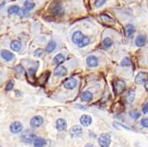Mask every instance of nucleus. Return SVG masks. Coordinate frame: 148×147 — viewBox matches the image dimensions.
I'll list each match as a JSON object with an SVG mask.
<instances>
[{
	"label": "nucleus",
	"mask_w": 148,
	"mask_h": 147,
	"mask_svg": "<svg viewBox=\"0 0 148 147\" xmlns=\"http://www.w3.org/2000/svg\"><path fill=\"white\" fill-rule=\"evenodd\" d=\"M50 13L57 16H62L64 14V8L59 3H53L50 7Z\"/></svg>",
	"instance_id": "nucleus-1"
},
{
	"label": "nucleus",
	"mask_w": 148,
	"mask_h": 147,
	"mask_svg": "<svg viewBox=\"0 0 148 147\" xmlns=\"http://www.w3.org/2000/svg\"><path fill=\"white\" fill-rule=\"evenodd\" d=\"M111 143V136L108 133L102 134L98 138V144L100 147H109Z\"/></svg>",
	"instance_id": "nucleus-2"
},
{
	"label": "nucleus",
	"mask_w": 148,
	"mask_h": 147,
	"mask_svg": "<svg viewBox=\"0 0 148 147\" xmlns=\"http://www.w3.org/2000/svg\"><path fill=\"white\" fill-rule=\"evenodd\" d=\"M21 139L26 144H33L34 140L35 139V134L31 132V131H29V130H27V131H25L22 134Z\"/></svg>",
	"instance_id": "nucleus-3"
},
{
	"label": "nucleus",
	"mask_w": 148,
	"mask_h": 147,
	"mask_svg": "<svg viewBox=\"0 0 148 147\" xmlns=\"http://www.w3.org/2000/svg\"><path fill=\"white\" fill-rule=\"evenodd\" d=\"M148 74L146 72H139L136 76L135 82L137 84H144L145 82H147Z\"/></svg>",
	"instance_id": "nucleus-4"
},
{
	"label": "nucleus",
	"mask_w": 148,
	"mask_h": 147,
	"mask_svg": "<svg viewBox=\"0 0 148 147\" xmlns=\"http://www.w3.org/2000/svg\"><path fill=\"white\" fill-rule=\"evenodd\" d=\"M53 74H54V76H57V77H64L68 75V69L61 65H59L56 68L54 69Z\"/></svg>",
	"instance_id": "nucleus-5"
},
{
	"label": "nucleus",
	"mask_w": 148,
	"mask_h": 147,
	"mask_svg": "<svg viewBox=\"0 0 148 147\" xmlns=\"http://www.w3.org/2000/svg\"><path fill=\"white\" fill-rule=\"evenodd\" d=\"M78 82L76 78H69L64 82V87L67 90H74L77 86Z\"/></svg>",
	"instance_id": "nucleus-6"
},
{
	"label": "nucleus",
	"mask_w": 148,
	"mask_h": 147,
	"mask_svg": "<svg viewBox=\"0 0 148 147\" xmlns=\"http://www.w3.org/2000/svg\"><path fill=\"white\" fill-rule=\"evenodd\" d=\"M86 64L89 67H96L98 66V59L95 55H90L86 59Z\"/></svg>",
	"instance_id": "nucleus-7"
},
{
	"label": "nucleus",
	"mask_w": 148,
	"mask_h": 147,
	"mask_svg": "<svg viewBox=\"0 0 148 147\" xmlns=\"http://www.w3.org/2000/svg\"><path fill=\"white\" fill-rule=\"evenodd\" d=\"M44 123V119L42 116H34L31 121H30V126L34 128H39L40 126H42V124Z\"/></svg>",
	"instance_id": "nucleus-8"
},
{
	"label": "nucleus",
	"mask_w": 148,
	"mask_h": 147,
	"mask_svg": "<svg viewBox=\"0 0 148 147\" xmlns=\"http://www.w3.org/2000/svg\"><path fill=\"white\" fill-rule=\"evenodd\" d=\"M22 130H23V127L20 122H13L10 125V131L13 134L20 133L21 131H22Z\"/></svg>",
	"instance_id": "nucleus-9"
},
{
	"label": "nucleus",
	"mask_w": 148,
	"mask_h": 147,
	"mask_svg": "<svg viewBox=\"0 0 148 147\" xmlns=\"http://www.w3.org/2000/svg\"><path fill=\"white\" fill-rule=\"evenodd\" d=\"M84 37V35L82 34L81 31H76L74 32L72 35V42L74 43H76V45H78Z\"/></svg>",
	"instance_id": "nucleus-10"
},
{
	"label": "nucleus",
	"mask_w": 148,
	"mask_h": 147,
	"mask_svg": "<svg viewBox=\"0 0 148 147\" xmlns=\"http://www.w3.org/2000/svg\"><path fill=\"white\" fill-rule=\"evenodd\" d=\"M69 134L72 137H77V136H82V128L81 126H78V125H76L70 128L69 130Z\"/></svg>",
	"instance_id": "nucleus-11"
},
{
	"label": "nucleus",
	"mask_w": 148,
	"mask_h": 147,
	"mask_svg": "<svg viewBox=\"0 0 148 147\" xmlns=\"http://www.w3.org/2000/svg\"><path fill=\"white\" fill-rule=\"evenodd\" d=\"M0 55H1V57L5 60H6V61H11L14 58V54L13 52H11L10 51H7V50L1 51V52H0Z\"/></svg>",
	"instance_id": "nucleus-12"
},
{
	"label": "nucleus",
	"mask_w": 148,
	"mask_h": 147,
	"mask_svg": "<svg viewBox=\"0 0 148 147\" xmlns=\"http://www.w3.org/2000/svg\"><path fill=\"white\" fill-rule=\"evenodd\" d=\"M80 122L82 126H84V127H88L91 124L92 122V119L90 115L88 114H84V115H82L81 118H80Z\"/></svg>",
	"instance_id": "nucleus-13"
},
{
	"label": "nucleus",
	"mask_w": 148,
	"mask_h": 147,
	"mask_svg": "<svg viewBox=\"0 0 148 147\" xmlns=\"http://www.w3.org/2000/svg\"><path fill=\"white\" fill-rule=\"evenodd\" d=\"M68 123L64 119H58L56 122V127L60 131H64L67 128Z\"/></svg>",
	"instance_id": "nucleus-14"
},
{
	"label": "nucleus",
	"mask_w": 148,
	"mask_h": 147,
	"mask_svg": "<svg viewBox=\"0 0 148 147\" xmlns=\"http://www.w3.org/2000/svg\"><path fill=\"white\" fill-rule=\"evenodd\" d=\"M136 45L137 47H143L145 46V44L146 43V37L145 35H138L137 37L136 38Z\"/></svg>",
	"instance_id": "nucleus-15"
},
{
	"label": "nucleus",
	"mask_w": 148,
	"mask_h": 147,
	"mask_svg": "<svg viewBox=\"0 0 148 147\" xmlns=\"http://www.w3.org/2000/svg\"><path fill=\"white\" fill-rule=\"evenodd\" d=\"M125 85L126 84H125V82L124 81H123L121 79L117 80L116 82H115V90H116V92L117 93H121L122 91L124 90Z\"/></svg>",
	"instance_id": "nucleus-16"
},
{
	"label": "nucleus",
	"mask_w": 148,
	"mask_h": 147,
	"mask_svg": "<svg viewBox=\"0 0 148 147\" xmlns=\"http://www.w3.org/2000/svg\"><path fill=\"white\" fill-rule=\"evenodd\" d=\"M93 98V95L90 92V91H84L81 95V99L84 101V102H90Z\"/></svg>",
	"instance_id": "nucleus-17"
},
{
	"label": "nucleus",
	"mask_w": 148,
	"mask_h": 147,
	"mask_svg": "<svg viewBox=\"0 0 148 147\" xmlns=\"http://www.w3.org/2000/svg\"><path fill=\"white\" fill-rule=\"evenodd\" d=\"M124 32H125V35L127 36V37H129V36H131L134 34V32H135V27L132 24H127L125 26Z\"/></svg>",
	"instance_id": "nucleus-18"
},
{
	"label": "nucleus",
	"mask_w": 148,
	"mask_h": 147,
	"mask_svg": "<svg viewBox=\"0 0 148 147\" xmlns=\"http://www.w3.org/2000/svg\"><path fill=\"white\" fill-rule=\"evenodd\" d=\"M136 97V93H135V90H129L128 91V93L126 95V102L128 104H131L133 103V101L135 99Z\"/></svg>",
	"instance_id": "nucleus-19"
},
{
	"label": "nucleus",
	"mask_w": 148,
	"mask_h": 147,
	"mask_svg": "<svg viewBox=\"0 0 148 147\" xmlns=\"http://www.w3.org/2000/svg\"><path fill=\"white\" fill-rule=\"evenodd\" d=\"M22 47V43L19 40H13L11 43V49L14 51H19Z\"/></svg>",
	"instance_id": "nucleus-20"
},
{
	"label": "nucleus",
	"mask_w": 148,
	"mask_h": 147,
	"mask_svg": "<svg viewBox=\"0 0 148 147\" xmlns=\"http://www.w3.org/2000/svg\"><path fill=\"white\" fill-rule=\"evenodd\" d=\"M57 48V43L55 41H50L47 45H46V52H48V53H52V51H55V49Z\"/></svg>",
	"instance_id": "nucleus-21"
},
{
	"label": "nucleus",
	"mask_w": 148,
	"mask_h": 147,
	"mask_svg": "<svg viewBox=\"0 0 148 147\" xmlns=\"http://www.w3.org/2000/svg\"><path fill=\"white\" fill-rule=\"evenodd\" d=\"M35 147H44L45 145V140L42 137H35V139L33 142Z\"/></svg>",
	"instance_id": "nucleus-22"
},
{
	"label": "nucleus",
	"mask_w": 148,
	"mask_h": 147,
	"mask_svg": "<svg viewBox=\"0 0 148 147\" xmlns=\"http://www.w3.org/2000/svg\"><path fill=\"white\" fill-rule=\"evenodd\" d=\"M64 61H65V56L61 53L57 54L53 59V62L55 64H58V65H60V64H62Z\"/></svg>",
	"instance_id": "nucleus-23"
},
{
	"label": "nucleus",
	"mask_w": 148,
	"mask_h": 147,
	"mask_svg": "<svg viewBox=\"0 0 148 147\" xmlns=\"http://www.w3.org/2000/svg\"><path fill=\"white\" fill-rule=\"evenodd\" d=\"M100 19L102 20V21L105 23H111V24L115 23V21H114L113 18H111L109 15H106V14H101Z\"/></svg>",
	"instance_id": "nucleus-24"
},
{
	"label": "nucleus",
	"mask_w": 148,
	"mask_h": 147,
	"mask_svg": "<svg viewBox=\"0 0 148 147\" xmlns=\"http://www.w3.org/2000/svg\"><path fill=\"white\" fill-rule=\"evenodd\" d=\"M35 3H33L31 1H29V0H27V1H25V3H24V9H25V10H27V12L32 11L33 9L35 8Z\"/></svg>",
	"instance_id": "nucleus-25"
},
{
	"label": "nucleus",
	"mask_w": 148,
	"mask_h": 147,
	"mask_svg": "<svg viewBox=\"0 0 148 147\" xmlns=\"http://www.w3.org/2000/svg\"><path fill=\"white\" fill-rule=\"evenodd\" d=\"M20 10V7L18 6V5H12L11 7H9L8 8V10H7V13L9 15H12V14H17L18 12H19Z\"/></svg>",
	"instance_id": "nucleus-26"
},
{
	"label": "nucleus",
	"mask_w": 148,
	"mask_h": 147,
	"mask_svg": "<svg viewBox=\"0 0 148 147\" xmlns=\"http://www.w3.org/2000/svg\"><path fill=\"white\" fill-rule=\"evenodd\" d=\"M90 39L89 36L84 35V39H82V41L78 44V47H80V48H84V47L87 46V45L90 43Z\"/></svg>",
	"instance_id": "nucleus-27"
},
{
	"label": "nucleus",
	"mask_w": 148,
	"mask_h": 147,
	"mask_svg": "<svg viewBox=\"0 0 148 147\" xmlns=\"http://www.w3.org/2000/svg\"><path fill=\"white\" fill-rule=\"evenodd\" d=\"M103 46L105 47V48H109V47H111L113 45V43H114V42H113V40L111 39V38H109V37H106L104 40H103Z\"/></svg>",
	"instance_id": "nucleus-28"
},
{
	"label": "nucleus",
	"mask_w": 148,
	"mask_h": 147,
	"mask_svg": "<svg viewBox=\"0 0 148 147\" xmlns=\"http://www.w3.org/2000/svg\"><path fill=\"white\" fill-rule=\"evenodd\" d=\"M121 66L123 67H129L131 66V60L129 58L126 57V58H123L121 61Z\"/></svg>",
	"instance_id": "nucleus-29"
},
{
	"label": "nucleus",
	"mask_w": 148,
	"mask_h": 147,
	"mask_svg": "<svg viewBox=\"0 0 148 147\" xmlns=\"http://www.w3.org/2000/svg\"><path fill=\"white\" fill-rule=\"evenodd\" d=\"M106 2V0H95L94 1V6L96 8H99L101 6H103Z\"/></svg>",
	"instance_id": "nucleus-30"
},
{
	"label": "nucleus",
	"mask_w": 148,
	"mask_h": 147,
	"mask_svg": "<svg viewBox=\"0 0 148 147\" xmlns=\"http://www.w3.org/2000/svg\"><path fill=\"white\" fill-rule=\"evenodd\" d=\"M140 114L138 113L137 111H135V110H132V111L129 112V116H131V118L135 119V120H137V119H138L140 117Z\"/></svg>",
	"instance_id": "nucleus-31"
},
{
	"label": "nucleus",
	"mask_w": 148,
	"mask_h": 147,
	"mask_svg": "<svg viewBox=\"0 0 148 147\" xmlns=\"http://www.w3.org/2000/svg\"><path fill=\"white\" fill-rule=\"evenodd\" d=\"M17 14H19L21 17H26V16L29 15V12H27V10H25L24 8H20V10H19V12H18Z\"/></svg>",
	"instance_id": "nucleus-32"
},
{
	"label": "nucleus",
	"mask_w": 148,
	"mask_h": 147,
	"mask_svg": "<svg viewBox=\"0 0 148 147\" xmlns=\"http://www.w3.org/2000/svg\"><path fill=\"white\" fill-rule=\"evenodd\" d=\"M43 54H44V51H43L42 49H38V50L35 51V52H34V56L39 58V57L42 56Z\"/></svg>",
	"instance_id": "nucleus-33"
},
{
	"label": "nucleus",
	"mask_w": 148,
	"mask_h": 147,
	"mask_svg": "<svg viewBox=\"0 0 148 147\" xmlns=\"http://www.w3.org/2000/svg\"><path fill=\"white\" fill-rule=\"evenodd\" d=\"M13 86H14V84H13V81H10L7 84V85H6V87H5V90H12L13 89Z\"/></svg>",
	"instance_id": "nucleus-34"
},
{
	"label": "nucleus",
	"mask_w": 148,
	"mask_h": 147,
	"mask_svg": "<svg viewBox=\"0 0 148 147\" xmlns=\"http://www.w3.org/2000/svg\"><path fill=\"white\" fill-rule=\"evenodd\" d=\"M35 71H36V68H29V70H27V73H29V75L30 77H34L35 76Z\"/></svg>",
	"instance_id": "nucleus-35"
},
{
	"label": "nucleus",
	"mask_w": 148,
	"mask_h": 147,
	"mask_svg": "<svg viewBox=\"0 0 148 147\" xmlns=\"http://www.w3.org/2000/svg\"><path fill=\"white\" fill-rule=\"evenodd\" d=\"M147 106H148V104H147V102L143 106V107H142V112H143V114H147V112H148V108H147Z\"/></svg>",
	"instance_id": "nucleus-36"
},
{
	"label": "nucleus",
	"mask_w": 148,
	"mask_h": 147,
	"mask_svg": "<svg viewBox=\"0 0 148 147\" xmlns=\"http://www.w3.org/2000/svg\"><path fill=\"white\" fill-rule=\"evenodd\" d=\"M148 120H147V118H145V119H143V120L141 121V125L143 126V127H145V128H147L148 127Z\"/></svg>",
	"instance_id": "nucleus-37"
},
{
	"label": "nucleus",
	"mask_w": 148,
	"mask_h": 147,
	"mask_svg": "<svg viewBox=\"0 0 148 147\" xmlns=\"http://www.w3.org/2000/svg\"><path fill=\"white\" fill-rule=\"evenodd\" d=\"M85 147H94V145L91 144H88L85 145Z\"/></svg>",
	"instance_id": "nucleus-38"
},
{
	"label": "nucleus",
	"mask_w": 148,
	"mask_h": 147,
	"mask_svg": "<svg viewBox=\"0 0 148 147\" xmlns=\"http://www.w3.org/2000/svg\"><path fill=\"white\" fill-rule=\"evenodd\" d=\"M0 147H1V146H0Z\"/></svg>",
	"instance_id": "nucleus-39"
}]
</instances>
